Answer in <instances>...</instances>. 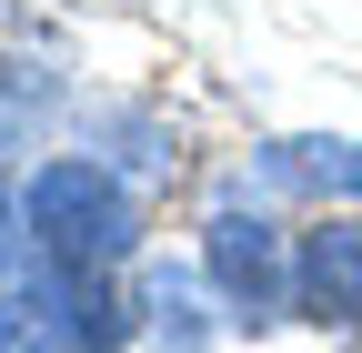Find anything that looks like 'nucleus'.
I'll list each match as a JSON object with an SVG mask.
<instances>
[{"label": "nucleus", "instance_id": "obj_1", "mask_svg": "<svg viewBox=\"0 0 362 353\" xmlns=\"http://www.w3.org/2000/svg\"><path fill=\"white\" fill-rule=\"evenodd\" d=\"M21 202H30V242L51 252V273H111V262H131L141 212H131L121 172H101V162H40Z\"/></svg>", "mask_w": 362, "mask_h": 353}, {"label": "nucleus", "instance_id": "obj_2", "mask_svg": "<svg viewBox=\"0 0 362 353\" xmlns=\"http://www.w3.org/2000/svg\"><path fill=\"white\" fill-rule=\"evenodd\" d=\"M202 273H211L221 303H232V323H282V303H292L282 232H272L262 212H211V232H202Z\"/></svg>", "mask_w": 362, "mask_h": 353}, {"label": "nucleus", "instance_id": "obj_3", "mask_svg": "<svg viewBox=\"0 0 362 353\" xmlns=\"http://www.w3.org/2000/svg\"><path fill=\"white\" fill-rule=\"evenodd\" d=\"M292 303L322 333H362V232L332 223V232H312L302 262H292Z\"/></svg>", "mask_w": 362, "mask_h": 353}, {"label": "nucleus", "instance_id": "obj_4", "mask_svg": "<svg viewBox=\"0 0 362 353\" xmlns=\"http://www.w3.org/2000/svg\"><path fill=\"white\" fill-rule=\"evenodd\" d=\"M262 172L282 192H322V202H362V142H322V131H302V142H272Z\"/></svg>", "mask_w": 362, "mask_h": 353}, {"label": "nucleus", "instance_id": "obj_5", "mask_svg": "<svg viewBox=\"0 0 362 353\" xmlns=\"http://www.w3.org/2000/svg\"><path fill=\"white\" fill-rule=\"evenodd\" d=\"M61 111V71L40 61H0V152H30V131Z\"/></svg>", "mask_w": 362, "mask_h": 353}, {"label": "nucleus", "instance_id": "obj_6", "mask_svg": "<svg viewBox=\"0 0 362 353\" xmlns=\"http://www.w3.org/2000/svg\"><path fill=\"white\" fill-rule=\"evenodd\" d=\"M151 323H161V343H171V353H192V343H211V313H202V283H192V273H151Z\"/></svg>", "mask_w": 362, "mask_h": 353}, {"label": "nucleus", "instance_id": "obj_7", "mask_svg": "<svg viewBox=\"0 0 362 353\" xmlns=\"http://www.w3.org/2000/svg\"><path fill=\"white\" fill-rule=\"evenodd\" d=\"M21 242H30V202H11V182H0V273L21 262Z\"/></svg>", "mask_w": 362, "mask_h": 353}]
</instances>
